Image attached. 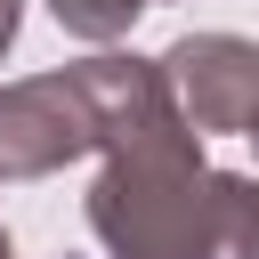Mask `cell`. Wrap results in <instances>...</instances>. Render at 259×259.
Returning a JSON list of instances; mask_svg holds the SVG:
<instances>
[{
    "instance_id": "obj_6",
    "label": "cell",
    "mask_w": 259,
    "mask_h": 259,
    "mask_svg": "<svg viewBox=\"0 0 259 259\" xmlns=\"http://www.w3.org/2000/svg\"><path fill=\"white\" fill-rule=\"evenodd\" d=\"M0 259H8V235H0Z\"/></svg>"
},
{
    "instance_id": "obj_4",
    "label": "cell",
    "mask_w": 259,
    "mask_h": 259,
    "mask_svg": "<svg viewBox=\"0 0 259 259\" xmlns=\"http://www.w3.org/2000/svg\"><path fill=\"white\" fill-rule=\"evenodd\" d=\"M259 138V130H251ZM235 251L243 259H259V178H243V219H235Z\"/></svg>"
},
{
    "instance_id": "obj_3",
    "label": "cell",
    "mask_w": 259,
    "mask_h": 259,
    "mask_svg": "<svg viewBox=\"0 0 259 259\" xmlns=\"http://www.w3.org/2000/svg\"><path fill=\"white\" fill-rule=\"evenodd\" d=\"M49 8H57L65 32H81V40H113V32H130V16L154 8V0H49Z\"/></svg>"
},
{
    "instance_id": "obj_2",
    "label": "cell",
    "mask_w": 259,
    "mask_h": 259,
    "mask_svg": "<svg viewBox=\"0 0 259 259\" xmlns=\"http://www.w3.org/2000/svg\"><path fill=\"white\" fill-rule=\"evenodd\" d=\"M162 81L194 130H259V49L235 32H194L162 57Z\"/></svg>"
},
{
    "instance_id": "obj_1",
    "label": "cell",
    "mask_w": 259,
    "mask_h": 259,
    "mask_svg": "<svg viewBox=\"0 0 259 259\" xmlns=\"http://www.w3.org/2000/svg\"><path fill=\"white\" fill-rule=\"evenodd\" d=\"M97 146V105L81 73H49L24 89H0V178H49L57 162Z\"/></svg>"
},
{
    "instance_id": "obj_5",
    "label": "cell",
    "mask_w": 259,
    "mask_h": 259,
    "mask_svg": "<svg viewBox=\"0 0 259 259\" xmlns=\"http://www.w3.org/2000/svg\"><path fill=\"white\" fill-rule=\"evenodd\" d=\"M16 40V0H0V49Z\"/></svg>"
}]
</instances>
